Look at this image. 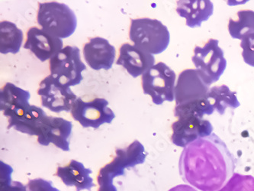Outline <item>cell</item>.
<instances>
[{"label": "cell", "mask_w": 254, "mask_h": 191, "mask_svg": "<svg viewBox=\"0 0 254 191\" xmlns=\"http://www.w3.org/2000/svg\"><path fill=\"white\" fill-rule=\"evenodd\" d=\"M235 168V158L226 144L213 133L184 148L179 162L184 182L201 191L221 190Z\"/></svg>", "instance_id": "obj_1"}, {"label": "cell", "mask_w": 254, "mask_h": 191, "mask_svg": "<svg viewBox=\"0 0 254 191\" xmlns=\"http://www.w3.org/2000/svg\"><path fill=\"white\" fill-rule=\"evenodd\" d=\"M129 36L135 46L153 55L164 52L170 44L167 27L158 20L152 18L130 20Z\"/></svg>", "instance_id": "obj_2"}, {"label": "cell", "mask_w": 254, "mask_h": 191, "mask_svg": "<svg viewBox=\"0 0 254 191\" xmlns=\"http://www.w3.org/2000/svg\"><path fill=\"white\" fill-rule=\"evenodd\" d=\"M37 22L42 29L58 38H67L74 33L77 19L66 4L57 2L38 4Z\"/></svg>", "instance_id": "obj_3"}, {"label": "cell", "mask_w": 254, "mask_h": 191, "mask_svg": "<svg viewBox=\"0 0 254 191\" xmlns=\"http://www.w3.org/2000/svg\"><path fill=\"white\" fill-rule=\"evenodd\" d=\"M142 88L155 105L175 99L176 74L165 63L159 62L142 75Z\"/></svg>", "instance_id": "obj_4"}, {"label": "cell", "mask_w": 254, "mask_h": 191, "mask_svg": "<svg viewBox=\"0 0 254 191\" xmlns=\"http://www.w3.org/2000/svg\"><path fill=\"white\" fill-rule=\"evenodd\" d=\"M49 69L51 75L70 88L80 84L86 67L81 61L79 48L67 45L50 59Z\"/></svg>", "instance_id": "obj_5"}, {"label": "cell", "mask_w": 254, "mask_h": 191, "mask_svg": "<svg viewBox=\"0 0 254 191\" xmlns=\"http://www.w3.org/2000/svg\"><path fill=\"white\" fill-rule=\"evenodd\" d=\"M218 40L209 39L204 47H195L191 60L208 86L216 82L225 72L227 61Z\"/></svg>", "instance_id": "obj_6"}, {"label": "cell", "mask_w": 254, "mask_h": 191, "mask_svg": "<svg viewBox=\"0 0 254 191\" xmlns=\"http://www.w3.org/2000/svg\"><path fill=\"white\" fill-rule=\"evenodd\" d=\"M147 154L144 145L137 140L126 148H117L113 160L99 170L98 183L113 182L116 177L124 175L126 168H134L136 165L144 163Z\"/></svg>", "instance_id": "obj_7"}, {"label": "cell", "mask_w": 254, "mask_h": 191, "mask_svg": "<svg viewBox=\"0 0 254 191\" xmlns=\"http://www.w3.org/2000/svg\"><path fill=\"white\" fill-rule=\"evenodd\" d=\"M38 94L41 96L42 106L56 113L70 112L77 99L69 87L60 83L51 74L40 83Z\"/></svg>", "instance_id": "obj_8"}, {"label": "cell", "mask_w": 254, "mask_h": 191, "mask_svg": "<svg viewBox=\"0 0 254 191\" xmlns=\"http://www.w3.org/2000/svg\"><path fill=\"white\" fill-rule=\"evenodd\" d=\"M108 105L109 102L105 99L96 98L85 102L79 97L73 103L71 114L83 128L98 129L103 124H110L116 117Z\"/></svg>", "instance_id": "obj_9"}, {"label": "cell", "mask_w": 254, "mask_h": 191, "mask_svg": "<svg viewBox=\"0 0 254 191\" xmlns=\"http://www.w3.org/2000/svg\"><path fill=\"white\" fill-rule=\"evenodd\" d=\"M171 141L173 144L186 148L198 139L210 136L213 126L206 119L197 117L180 118L172 124Z\"/></svg>", "instance_id": "obj_10"}, {"label": "cell", "mask_w": 254, "mask_h": 191, "mask_svg": "<svg viewBox=\"0 0 254 191\" xmlns=\"http://www.w3.org/2000/svg\"><path fill=\"white\" fill-rule=\"evenodd\" d=\"M3 115L8 119V129L14 128L22 133L38 137L48 116L43 109L30 104L4 112Z\"/></svg>", "instance_id": "obj_11"}, {"label": "cell", "mask_w": 254, "mask_h": 191, "mask_svg": "<svg viewBox=\"0 0 254 191\" xmlns=\"http://www.w3.org/2000/svg\"><path fill=\"white\" fill-rule=\"evenodd\" d=\"M209 89L198 70H184L179 75L176 84V105L205 99Z\"/></svg>", "instance_id": "obj_12"}, {"label": "cell", "mask_w": 254, "mask_h": 191, "mask_svg": "<svg viewBox=\"0 0 254 191\" xmlns=\"http://www.w3.org/2000/svg\"><path fill=\"white\" fill-rule=\"evenodd\" d=\"M72 129L73 124L69 121L62 118L47 116L38 135V142L44 146H48L52 143L57 148L68 152Z\"/></svg>", "instance_id": "obj_13"}, {"label": "cell", "mask_w": 254, "mask_h": 191, "mask_svg": "<svg viewBox=\"0 0 254 191\" xmlns=\"http://www.w3.org/2000/svg\"><path fill=\"white\" fill-rule=\"evenodd\" d=\"M24 48L30 50L38 60L45 62L63 49V41L38 27H32L27 31Z\"/></svg>", "instance_id": "obj_14"}, {"label": "cell", "mask_w": 254, "mask_h": 191, "mask_svg": "<svg viewBox=\"0 0 254 191\" xmlns=\"http://www.w3.org/2000/svg\"><path fill=\"white\" fill-rule=\"evenodd\" d=\"M154 55L128 43L123 44L119 48L116 64L123 66L133 78L143 75L154 66Z\"/></svg>", "instance_id": "obj_15"}, {"label": "cell", "mask_w": 254, "mask_h": 191, "mask_svg": "<svg viewBox=\"0 0 254 191\" xmlns=\"http://www.w3.org/2000/svg\"><path fill=\"white\" fill-rule=\"evenodd\" d=\"M116 48L101 37L90 38L83 47V56L92 69L109 70L116 59Z\"/></svg>", "instance_id": "obj_16"}, {"label": "cell", "mask_w": 254, "mask_h": 191, "mask_svg": "<svg viewBox=\"0 0 254 191\" xmlns=\"http://www.w3.org/2000/svg\"><path fill=\"white\" fill-rule=\"evenodd\" d=\"M176 11L185 18L187 26L196 28L209 19L214 12V5L209 0H181L177 2Z\"/></svg>", "instance_id": "obj_17"}, {"label": "cell", "mask_w": 254, "mask_h": 191, "mask_svg": "<svg viewBox=\"0 0 254 191\" xmlns=\"http://www.w3.org/2000/svg\"><path fill=\"white\" fill-rule=\"evenodd\" d=\"M92 171L85 168L84 165L76 160H71L66 166L58 167L55 175L62 180L66 186H74L76 191H90L94 187L91 178Z\"/></svg>", "instance_id": "obj_18"}, {"label": "cell", "mask_w": 254, "mask_h": 191, "mask_svg": "<svg viewBox=\"0 0 254 191\" xmlns=\"http://www.w3.org/2000/svg\"><path fill=\"white\" fill-rule=\"evenodd\" d=\"M22 30L13 22L3 21L0 23V52L6 55L8 53L17 54L23 42Z\"/></svg>", "instance_id": "obj_19"}, {"label": "cell", "mask_w": 254, "mask_h": 191, "mask_svg": "<svg viewBox=\"0 0 254 191\" xmlns=\"http://www.w3.org/2000/svg\"><path fill=\"white\" fill-rule=\"evenodd\" d=\"M30 93L12 83H6L0 91V109L2 112L29 105Z\"/></svg>", "instance_id": "obj_20"}, {"label": "cell", "mask_w": 254, "mask_h": 191, "mask_svg": "<svg viewBox=\"0 0 254 191\" xmlns=\"http://www.w3.org/2000/svg\"><path fill=\"white\" fill-rule=\"evenodd\" d=\"M207 99L214 109L221 115L225 114L227 108L236 109L240 106L236 94L225 84L210 88Z\"/></svg>", "instance_id": "obj_21"}, {"label": "cell", "mask_w": 254, "mask_h": 191, "mask_svg": "<svg viewBox=\"0 0 254 191\" xmlns=\"http://www.w3.org/2000/svg\"><path fill=\"white\" fill-rule=\"evenodd\" d=\"M237 15L238 20H229L228 31L231 38L243 40L254 33V12L252 10H241Z\"/></svg>", "instance_id": "obj_22"}, {"label": "cell", "mask_w": 254, "mask_h": 191, "mask_svg": "<svg viewBox=\"0 0 254 191\" xmlns=\"http://www.w3.org/2000/svg\"><path fill=\"white\" fill-rule=\"evenodd\" d=\"M215 109L211 106L207 98L191 101L187 103L176 105L174 115L176 117L180 118L197 117L203 119L204 115H212Z\"/></svg>", "instance_id": "obj_23"}, {"label": "cell", "mask_w": 254, "mask_h": 191, "mask_svg": "<svg viewBox=\"0 0 254 191\" xmlns=\"http://www.w3.org/2000/svg\"><path fill=\"white\" fill-rule=\"evenodd\" d=\"M218 191H254V178L251 175L234 174Z\"/></svg>", "instance_id": "obj_24"}, {"label": "cell", "mask_w": 254, "mask_h": 191, "mask_svg": "<svg viewBox=\"0 0 254 191\" xmlns=\"http://www.w3.org/2000/svg\"><path fill=\"white\" fill-rule=\"evenodd\" d=\"M241 47L245 62L250 66L254 67V33L241 40Z\"/></svg>", "instance_id": "obj_25"}, {"label": "cell", "mask_w": 254, "mask_h": 191, "mask_svg": "<svg viewBox=\"0 0 254 191\" xmlns=\"http://www.w3.org/2000/svg\"><path fill=\"white\" fill-rule=\"evenodd\" d=\"M52 185V182L43 178L29 180L26 185L27 191H60Z\"/></svg>", "instance_id": "obj_26"}, {"label": "cell", "mask_w": 254, "mask_h": 191, "mask_svg": "<svg viewBox=\"0 0 254 191\" xmlns=\"http://www.w3.org/2000/svg\"><path fill=\"white\" fill-rule=\"evenodd\" d=\"M0 191H27V187L19 182H0Z\"/></svg>", "instance_id": "obj_27"}, {"label": "cell", "mask_w": 254, "mask_h": 191, "mask_svg": "<svg viewBox=\"0 0 254 191\" xmlns=\"http://www.w3.org/2000/svg\"><path fill=\"white\" fill-rule=\"evenodd\" d=\"M98 191H118L117 188L113 185V182H102L99 184Z\"/></svg>", "instance_id": "obj_28"}, {"label": "cell", "mask_w": 254, "mask_h": 191, "mask_svg": "<svg viewBox=\"0 0 254 191\" xmlns=\"http://www.w3.org/2000/svg\"><path fill=\"white\" fill-rule=\"evenodd\" d=\"M169 191H198L192 187L189 186V185H177L174 188H171Z\"/></svg>", "instance_id": "obj_29"}]
</instances>
